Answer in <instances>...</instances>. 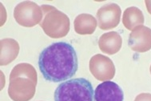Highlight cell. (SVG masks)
I'll use <instances>...</instances> for the list:
<instances>
[{
	"mask_svg": "<svg viewBox=\"0 0 151 101\" xmlns=\"http://www.w3.org/2000/svg\"><path fill=\"white\" fill-rule=\"evenodd\" d=\"M38 63L44 79L53 83L68 80L78 68L77 53L71 44L66 42L53 43L44 48Z\"/></svg>",
	"mask_w": 151,
	"mask_h": 101,
	"instance_id": "obj_1",
	"label": "cell"
},
{
	"mask_svg": "<svg viewBox=\"0 0 151 101\" xmlns=\"http://www.w3.org/2000/svg\"><path fill=\"white\" fill-rule=\"evenodd\" d=\"M93 87L85 78L64 81L55 92V101H93Z\"/></svg>",
	"mask_w": 151,
	"mask_h": 101,
	"instance_id": "obj_2",
	"label": "cell"
},
{
	"mask_svg": "<svg viewBox=\"0 0 151 101\" xmlns=\"http://www.w3.org/2000/svg\"><path fill=\"white\" fill-rule=\"evenodd\" d=\"M43 19L40 27L44 33L52 39L63 38L70 29V22L65 13L50 5L41 6Z\"/></svg>",
	"mask_w": 151,
	"mask_h": 101,
	"instance_id": "obj_3",
	"label": "cell"
},
{
	"mask_svg": "<svg viewBox=\"0 0 151 101\" xmlns=\"http://www.w3.org/2000/svg\"><path fill=\"white\" fill-rule=\"evenodd\" d=\"M14 18L17 23L24 28H33L40 24L43 13L40 6L32 1H23L14 9Z\"/></svg>",
	"mask_w": 151,
	"mask_h": 101,
	"instance_id": "obj_4",
	"label": "cell"
},
{
	"mask_svg": "<svg viewBox=\"0 0 151 101\" xmlns=\"http://www.w3.org/2000/svg\"><path fill=\"white\" fill-rule=\"evenodd\" d=\"M90 71L99 81H109L115 76V66L110 58L97 54L91 57L89 63Z\"/></svg>",
	"mask_w": 151,
	"mask_h": 101,
	"instance_id": "obj_5",
	"label": "cell"
},
{
	"mask_svg": "<svg viewBox=\"0 0 151 101\" xmlns=\"http://www.w3.org/2000/svg\"><path fill=\"white\" fill-rule=\"evenodd\" d=\"M35 91L36 84L30 79L19 77L10 80L8 95L13 101H30Z\"/></svg>",
	"mask_w": 151,
	"mask_h": 101,
	"instance_id": "obj_6",
	"label": "cell"
},
{
	"mask_svg": "<svg viewBox=\"0 0 151 101\" xmlns=\"http://www.w3.org/2000/svg\"><path fill=\"white\" fill-rule=\"evenodd\" d=\"M121 7L116 3H108L98 10L96 14L99 27L103 31H107L118 27L121 20Z\"/></svg>",
	"mask_w": 151,
	"mask_h": 101,
	"instance_id": "obj_7",
	"label": "cell"
},
{
	"mask_svg": "<svg viewBox=\"0 0 151 101\" xmlns=\"http://www.w3.org/2000/svg\"><path fill=\"white\" fill-rule=\"evenodd\" d=\"M128 45L134 52L144 53L151 49V29L146 26H138L129 36Z\"/></svg>",
	"mask_w": 151,
	"mask_h": 101,
	"instance_id": "obj_8",
	"label": "cell"
},
{
	"mask_svg": "<svg viewBox=\"0 0 151 101\" xmlns=\"http://www.w3.org/2000/svg\"><path fill=\"white\" fill-rule=\"evenodd\" d=\"M94 101H124L122 87L113 81H105L97 86L93 95Z\"/></svg>",
	"mask_w": 151,
	"mask_h": 101,
	"instance_id": "obj_9",
	"label": "cell"
},
{
	"mask_svg": "<svg viewBox=\"0 0 151 101\" xmlns=\"http://www.w3.org/2000/svg\"><path fill=\"white\" fill-rule=\"evenodd\" d=\"M122 46V39L117 31L104 33L99 39V49L107 55L118 53Z\"/></svg>",
	"mask_w": 151,
	"mask_h": 101,
	"instance_id": "obj_10",
	"label": "cell"
},
{
	"mask_svg": "<svg viewBox=\"0 0 151 101\" xmlns=\"http://www.w3.org/2000/svg\"><path fill=\"white\" fill-rule=\"evenodd\" d=\"M19 44L11 38H6L0 41V65L6 66L12 63L19 55Z\"/></svg>",
	"mask_w": 151,
	"mask_h": 101,
	"instance_id": "obj_11",
	"label": "cell"
},
{
	"mask_svg": "<svg viewBox=\"0 0 151 101\" xmlns=\"http://www.w3.org/2000/svg\"><path fill=\"white\" fill-rule=\"evenodd\" d=\"M98 23L97 19L90 14L78 15L74 21V27L75 32L81 35H92L96 30Z\"/></svg>",
	"mask_w": 151,
	"mask_h": 101,
	"instance_id": "obj_12",
	"label": "cell"
},
{
	"mask_svg": "<svg viewBox=\"0 0 151 101\" xmlns=\"http://www.w3.org/2000/svg\"><path fill=\"white\" fill-rule=\"evenodd\" d=\"M145 18L142 11L136 7H130L125 10L122 15V23L127 30L133 31L138 26L143 25Z\"/></svg>",
	"mask_w": 151,
	"mask_h": 101,
	"instance_id": "obj_13",
	"label": "cell"
},
{
	"mask_svg": "<svg viewBox=\"0 0 151 101\" xmlns=\"http://www.w3.org/2000/svg\"><path fill=\"white\" fill-rule=\"evenodd\" d=\"M19 77L30 79L37 85V82H38L37 72H36L35 68L30 63H22L14 66V68L12 69L10 74V80L15 79V78H19Z\"/></svg>",
	"mask_w": 151,
	"mask_h": 101,
	"instance_id": "obj_14",
	"label": "cell"
},
{
	"mask_svg": "<svg viewBox=\"0 0 151 101\" xmlns=\"http://www.w3.org/2000/svg\"><path fill=\"white\" fill-rule=\"evenodd\" d=\"M134 101H151L150 93H141L137 95Z\"/></svg>",
	"mask_w": 151,
	"mask_h": 101,
	"instance_id": "obj_15",
	"label": "cell"
},
{
	"mask_svg": "<svg viewBox=\"0 0 151 101\" xmlns=\"http://www.w3.org/2000/svg\"><path fill=\"white\" fill-rule=\"evenodd\" d=\"M145 4L146 6V9H147V11L149 12V14L151 15V0H146L145 1Z\"/></svg>",
	"mask_w": 151,
	"mask_h": 101,
	"instance_id": "obj_16",
	"label": "cell"
},
{
	"mask_svg": "<svg viewBox=\"0 0 151 101\" xmlns=\"http://www.w3.org/2000/svg\"><path fill=\"white\" fill-rule=\"evenodd\" d=\"M150 74H151V65L150 67Z\"/></svg>",
	"mask_w": 151,
	"mask_h": 101,
	"instance_id": "obj_17",
	"label": "cell"
}]
</instances>
